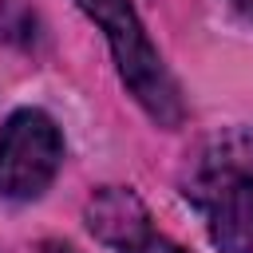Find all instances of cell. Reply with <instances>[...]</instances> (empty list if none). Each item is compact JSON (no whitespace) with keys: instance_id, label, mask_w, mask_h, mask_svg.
Here are the masks:
<instances>
[{"instance_id":"5","label":"cell","mask_w":253,"mask_h":253,"mask_svg":"<svg viewBox=\"0 0 253 253\" xmlns=\"http://www.w3.org/2000/svg\"><path fill=\"white\" fill-rule=\"evenodd\" d=\"M210 241L221 253H253V182L233 186L210 206Z\"/></svg>"},{"instance_id":"4","label":"cell","mask_w":253,"mask_h":253,"mask_svg":"<svg viewBox=\"0 0 253 253\" xmlns=\"http://www.w3.org/2000/svg\"><path fill=\"white\" fill-rule=\"evenodd\" d=\"M87 229L103 245L126 253V249H134L138 241L150 237V213H146V206L138 202L134 190H126V186H103L87 202Z\"/></svg>"},{"instance_id":"3","label":"cell","mask_w":253,"mask_h":253,"mask_svg":"<svg viewBox=\"0 0 253 253\" xmlns=\"http://www.w3.org/2000/svg\"><path fill=\"white\" fill-rule=\"evenodd\" d=\"M241 182H253V126H229L206 138L182 170V194L202 210Z\"/></svg>"},{"instance_id":"7","label":"cell","mask_w":253,"mask_h":253,"mask_svg":"<svg viewBox=\"0 0 253 253\" xmlns=\"http://www.w3.org/2000/svg\"><path fill=\"white\" fill-rule=\"evenodd\" d=\"M233 4V12H241L245 20H253V0H229Z\"/></svg>"},{"instance_id":"6","label":"cell","mask_w":253,"mask_h":253,"mask_svg":"<svg viewBox=\"0 0 253 253\" xmlns=\"http://www.w3.org/2000/svg\"><path fill=\"white\" fill-rule=\"evenodd\" d=\"M126 253H182V249H178L174 241H166V237H154V233H150L146 241H138V245H134V249H126Z\"/></svg>"},{"instance_id":"2","label":"cell","mask_w":253,"mask_h":253,"mask_svg":"<svg viewBox=\"0 0 253 253\" xmlns=\"http://www.w3.org/2000/svg\"><path fill=\"white\" fill-rule=\"evenodd\" d=\"M59 162H63V138L43 111L24 107L8 115V123L0 126V194L4 198L12 202L40 198L59 174Z\"/></svg>"},{"instance_id":"1","label":"cell","mask_w":253,"mask_h":253,"mask_svg":"<svg viewBox=\"0 0 253 253\" xmlns=\"http://www.w3.org/2000/svg\"><path fill=\"white\" fill-rule=\"evenodd\" d=\"M79 8L103 28L119 79L126 83V91L134 95V103L162 126H178L186 107L178 95V83L170 79V71L162 67L142 20L134 16L130 0H79Z\"/></svg>"},{"instance_id":"8","label":"cell","mask_w":253,"mask_h":253,"mask_svg":"<svg viewBox=\"0 0 253 253\" xmlns=\"http://www.w3.org/2000/svg\"><path fill=\"white\" fill-rule=\"evenodd\" d=\"M51 253H71V249H51Z\"/></svg>"}]
</instances>
